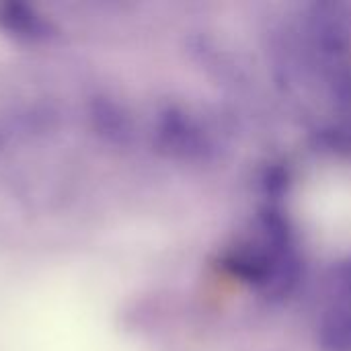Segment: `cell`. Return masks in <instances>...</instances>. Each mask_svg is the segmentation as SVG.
Returning <instances> with one entry per match:
<instances>
[{
    "instance_id": "obj_1",
    "label": "cell",
    "mask_w": 351,
    "mask_h": 351,
    "mask_svg": "<svg viewBox=\"0 0 351 351\" xmlns=\"http://www.w3.org/2000/svg\"><path fill=\"white\" fill-rule=\"evenodd\" d=\"M220 269L267 302H284L302 282L304 259L294 222L265 204L218 255Z\"/></svg>"
},
{
    "instance_id": "obj_3",
    "label": "cell",
    "mask_w": 351,
    "mask_h": 351,
    "mask_svg": "<svg viewBox=\"0 0 351 351\" xmlns=\"http://www.w3.org/2000/svg\"><path fill=\"white\" fill-rule=\"evenodd\" d=\"M315 343L321 351H351V306L331 300L315 325Z\"/></svg>"
},
{
    "instance_id": "obj_4",
    "label": "cell",
    "mask_w": 351,
    "mask_h": 351,
    "mask_svg": "<svg viewBox=\"0 0 351 351\" xmlns=\"http://www.w3.org/2000/svg\"><path fill=\"white\" fill-rule=\"evenodd\" d=\"M329 286L335 302H343L351 306V251L331 267Z\"/></svg>"
},
{
    "instance_id": "obj_2",
    "label": "cell",
    "mask_w": 351,
    "mask_h": 351,
    "mask_svg": "<svg viewBox=\"0 0 351 351\" xmlns=\"http://www.w3.org/2000/svg\"><path fill=\"white\" fill-rule=\"evenodd\" d=\"M156 144L160 150L185 162H216L224 152V136L197 111L183 105H169L158 113Z\"/></svg>"
}]
</instances>
